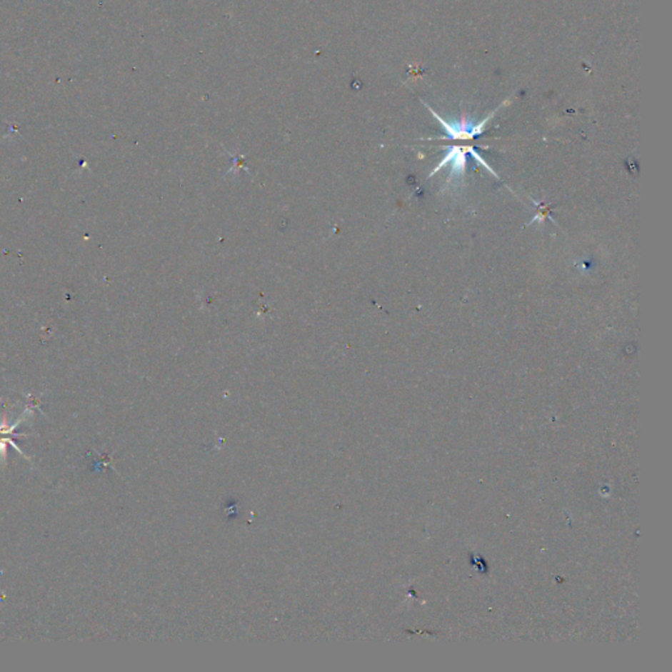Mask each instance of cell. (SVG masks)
I'll use <instances>...</instances> for the list:
<instances>
[{"instance_id":"1","label":"cell","mask_w":672,"mask_h":672,"mask_svg":"<svg viewBox=\"0 0 672 672\" xmlns=\"http://www.w3.org/2000/svg\"><path fill=\"white\" fill-rule=\"evenodd\" d=\"M424 106L428 108L429 112L433 114L435 119L444 126V129H446L451 139H471V138H474L476 136L482 134L483 130H485L487 122L490 121L491 117H494L496 111L501 108V106H499L498 109H495L493 114H490L483 121L479 122L478 125H471V124H469V122L465 120V117H462L461 121L458 122V124H448V122H446V120H443L432 108H429V106H427V104H424Z\"/></svg>"}]
</instances>
